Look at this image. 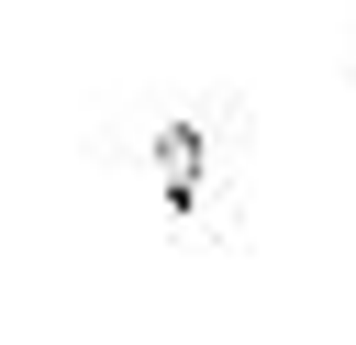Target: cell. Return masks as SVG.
Listing matches in <instances>:
<instances>
[{
  "label": "cell",
  "instance_id": "6da1fadb",
  "mask_svg": "<svg viewBox=\"0 0 356 345\" xmlns=\"http://www.w3.org/2000/svg\"><path fill=\"white\" fill-rule=\"evenodd\" d=\"M156 178H167V211H178V223H200V211H211V134H200L189 111L156 134Z\"/></svg>",
  "mask_w": 356,
  "mask_h": 345
}]
</instances>
